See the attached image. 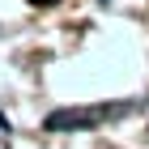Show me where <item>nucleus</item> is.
Masks as SVG:
<instances>
[{
  "instance_id": "nucleus-2",
  "label": "nucleus",
  "mask_w": 149,
  "mask_h": 149,
  "mask_svg": "<svg viewBox=\"0 0 149 149\" xmlns=\"http://www.w3.org/2000/svg\"><path fill=\"white\" fill-rule=\"evenodd\" d=\"M34 4H60V0H34Z\"/></svg>"
},
{
  "instance_id": "nucleus-1",
  "label": "nucleus",
  "mask_w": 149,
  "mask_h": 149,
  "mask_svg": "<svg viewBox=\"0 0 149 149\" xmlns=\"http://www.w3.org/2000/svg\"><path fill=\"white\" fill-rule=\"evenodd\" d=\"M132 111L128 102H98V107H64V111H51L43 119L47 132H77V128H102L111 119H124Z\"/></svg>"
}]
</instances>
